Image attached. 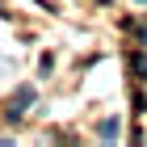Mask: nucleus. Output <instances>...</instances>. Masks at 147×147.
Listing matches in <instances>:
<instances>
[{"instance_id": "obj_1", "label": "nucleus", "mask_w": 147, "mask_h": 147, "mask_svg": "<svg viewBox=\"0 0 147 147\" xmlns=\"http://www.w3.org/2000/svg\"><path fill=\"white\" fill-rule=\"evenodd\" d=\"M30 101H34V88H17V97L9 101V118H17V113H21Z\"/></svg>"}, {"instance_id": "obj_2", "label": "nucleus", "mask_w": 147, "mask_h": 147, "mask_svg": "<svg viewBox=\"0 0 147 147\" xmlns=\"http://www.w3.org/2000/svg\"><path fill=\"white\" fill-rule=\"evenodd\" d=\"M101 139H118V118H105L101 122Z\"/></svg>"}, {"instance_id": "obj_3", "label": "nucleus", "mask_w": 147, "mask_h": 147, "mask_svg": "<svg viewBox=\"0 0 147 147\" xmlns=\"http://www.w3.org/2000/svg\"><path fill=\"white\" fill-rule=\"evenodd\" d=\"M130 67H135V76H147V55H130Z\"/></svg>"}]
</instances>
